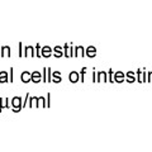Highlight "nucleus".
<instances>
[{
    "label": "nucleus",
    "mask_w": 152,
    "mask_h": 152,
    "mask_svg": "<svg viewBox=\"0 0 152 152\" xmlns=\"http://www.w3.org/2000/svg\"><path fill=\"white\" fill-rule=\"evenodd\" d=\"M23 80H24V81H28V80H29V75L28 74H24V75H23Z\"/></svg>",
    "instance_id": "7ed1b4c3"
},
{
    "label": "nucleus",
    "mask_w": 152,
    "mask_h": 152,
    "mask_svg": "<svg viewBox=\"0 0 152 152\" xmlns=\"http://www.w3.org/2000/svg\"><path fill=\"white\" fill-rule=\"evenodd\" d=\"M33 80H34V81H38V80H39V74H38V72L33 74Z\"/></svg>",
    "instance_id": "f03ea898"
},
{
    "label": "nucleus",
    "mask_w": 152,
    "mask_h": 152,
    "mask_svg": "<svg viewBox=\"0 0 152 152\" xmlns=\"http://www.w3.org/2000/svg\"><path fill=\"white\" fill-rule=\"evenodd\" d=\"M77 74H75V72H72V74H71V80H72V81H75V80H77Z\"/></svg>",
    "instance_id": "f257e3e1"
}]
</instances>
